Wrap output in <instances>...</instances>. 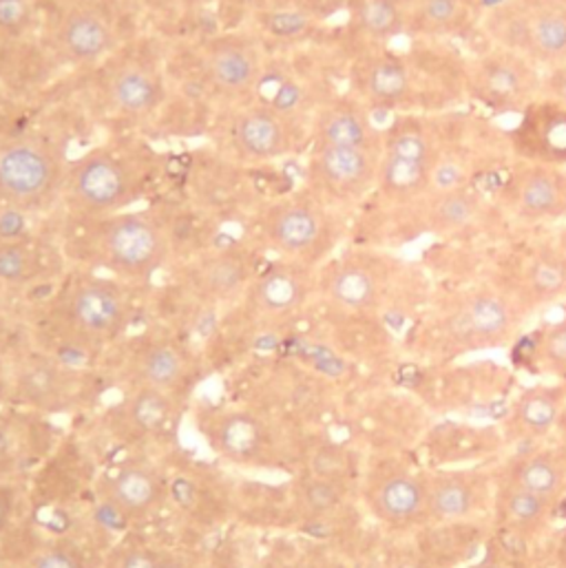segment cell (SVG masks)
I'll use <instances>...</instances> for the list:
<instances>
[{"instance_id":"obj_1","label":"cell","mask_w":566,"mask_h":568,"mask_svg":"<svg viewBox=\"0 0 566 568\" xmlns=\"http://www.w3.org/2000/svg\"><path fill=\"white\" fill-rule=\"evenodd\" d=\"M131 314L124 285L109 277L80 275L55 294L49 307V325L67 347L93 354L129 329Z\"/></svg>"},{"instance_id":"obj_2","label":"cell","mask_w":566,"mask_h":568,"mask_svg":"<svg viewBox=\"0 0 566 568\" xmlns=\"http://www.w3.org/2000/svg\"><path fill=\"white\" fill-rule=\"evenodd\" d=\"M89 222V257L118 280L146 282L169 262V233L151 213L122 211Z\"/></svg>"},{"instance_id":"obj_3","label":"cell","mask_w":566,"mask_h":568,"mask_svg":"<svg viewBox=\"0 0 566 568\" xmlns=\"http://www.w3.org/2000/svg\"><path fill=\"white\" fill-rule=\"evenodd\" d=\"M69 166L47 138L18 135L0 140V204L24 213L51 206L64 191Z\"/></svg>"},{"instance_id":"obj_4","label":"cell","mask_w":566,"mask_h":568,"mask_svg":"<svg viewBox=\"0 0 566 568\" xmlns=\"http://www.w3.org/2000/svg\"><path fill=\"white\" fill-rule=\"evenodd\" d=\"M69 204L87 220L127 211L140 200L142 182L135 166L107 149H93L67 171Z\"/></svg>"},{"instance_id":"obj_5","label":"cell","mask_w":566,"mask_h":568,"mask_svg":"<svg viewBox=\"0 0 566 568\" xmlns=\"http://www.w3.org/2000/svg\"><path fill=\"white\" fill-rule=\"evenodd\" d=\"M11 392L33 414H62L89 403L95 381L80 367L53 358H29L16 367Z\"/></svg>"},{"instance_id":"obj_6","label":"cell","mask_w":566,"mask_h":568,"mask_svg":"<svg viewBox=\"0 0 566 568\" xmlns=\"http://www.w3.org/2000/svg\"><path fill=\"white\" fill-rule=\"evenodd\" d=\"M262 235L282 257L310 264L330 248L332 222L314 200L283 197L264 211Z\"/></svg>"},{"instance_id":"obj_7","label":"cell","mask_w":566,"mask_h":568,"mask_svg":"<svg viewBox=\"0 0 566 568\" xmlns=\"http://www.w3.org/2000/svg\"><path fill=\"white\" fill-rule=\"evenodd\" d=\"M378 153L345 146H314L307 173L316 189L334 200H356L378 178Z\"/></svg>"},{"instance_id":"obj_8","label":"cell","mask_w":566,"mask_h":568,"mask_svg":"<svg viewBox=\"0 0 566 568\" xmlns=\"http://www.w3.org/2000/svg\"><path fill=\"white\" fill-rule=\"evenodd\" d=\"M231 144L242 160L266 164L285 158L294 149L290 118L273 104H255L235 115Z\"/></svg>"},{"instance_id":"obj_9","label":"cell","mask_w":566,"mask_h":568,"mask_svg":"<svg viewBox=\"0 0 566 568\" xmlns=\"http://www.w3.org/2000/svg\"><path fill=\"white\" fill-rule=\"evenodd\" d=\"M104 498L124 520L142 523L153 518L166 500V483L149 463H129L107 478Z\"/></svg>"},{"instance_id":"obj_10","label":"cell","mask_w":566,"mask_h":568,"mask_svg":"<svg viewBox=\"0 0 566 568\" xmlns=\"http://www.w3.org/2000/svg\"><path fill=\"white\" fill-rule=\"evenodd\" d=\"M257 49L237 36L213 40L204 51V71L211 84L226 95H246L262 78Z\"/></svg>"},{"instance_id":"obj_11","label":"cell","mask_w":566,"mask_h":568,"mask_svg":"<svg viewBox=\"0 0 566 568\" xmlns=\"http://www.w3.org/2000/svg\"><path fill=\"white\" fill-rule=\"evenodd\" d=\"M51 443V427L38 414L0 412V478L29 469Z\"/></svg>"},{"instance_id":"obj_12","label":"cell","mask_w":566,"mask_h":568,"mask_svg":"<svg viewBox=\"0 0 566 568\" xmlns=\"http://www.w3.org/2000/svg\"><path fill=\"white\" fill-rule=\"evenodd\" d=\"M131 374L138 387H151L175 396L186 387L191 361L186 352L166 338H149L131 356Z\"/></svg>"},{"instance_id":"obj_13","label":"cell","mask_w":566,"mask_h":568,"mask_svg":"<svg viewBox=\"0 0 566 568\" xmlns=\"http://www.w3.org/2000/svg\"><path fill=\"white\" fill-rule=\"evenodd\" d=\"M310 294L305 264L283 262L253 277L246 287L249 305L264 316H285L299 310Z\"/></svg>"},{"instance_id":"obj_14","label":"cell","mask_w":566,"mask_h":568,"mask_svg":"<svg viewBox=\"0 0 566 568\" xmlns=\"http://www.w3.org/2000/svg\"><path fill=\"white\" fill-rule=\"evenodd\" d=\"M113 29L93 7L67 11L55 27V47L71 62H98L113 49Z\"/></svg>"},{"instance_id":"obj_15","label":"cell","mask_w":566,"mask_h":568,"mask_svg":"<svg viewBox=\"0 0 566 568\" xmlns=\"http://www.w3.org/2000/svg\"><path fill=\"white\" fill-rule=\"evenodd\" d=\"M107 98L118 113L144 118L162 104L164 87L153 69L138 62H122L107 78Z\"/></svg>"},{"instance_id":"obj_16","label":"cell","mask_w":566,"mask_h":568,"mask_svg":"<svg viewBox=\"0 0 566 568\" xmlns=\"http://www.w3.org/2000/svg\"><path fill=\"white\" fill-rule=\"evenodd\" d=\"M512 325L509 305L496 294H476L447 323L454 338L463 343H498Z\"/></svg>"},{"instance_id":"obj_17","label":"cell","mask_w":566,"mask_h":568,"mask_svg":"<svg viewBox=\"0 0 566 568\" xmlns=\"http://www.w3.org/2000/svg\"><path fill=\"white\" fill-rule=\"evenodd\" d=\"M534 89V71L514 53L487 58L478 69V91L496 106H514Z\"/></svg>"},{"instance_id":"obj_18","label":"cell","mask_w":566,"mask_h":568,"mask_svg":"<svg viewBox=\"0 0 566 568\" xmlns=\"http://www.w3.org/2000/svg\"><path fill=\"white\" fill-rule=\"evenodd\" d=\"M316 144L321 146H345L378 153V133L370 122L367 113L354 104L338 102L327 106L314 126Z\"/></svg>"},{"instance_id":"obj_19","label":"cell","mask_w":566,"mask_h":568,"mask_svg":"<svg viewBox=\"0 0 566 568\" xmlns=\"http://www.w3.org/2000/svg\"><path fill=\"white\" fill-rule=\"evenodd\" d=\"M376 516L390 525H412L427 511V487L407 474H390L372 494Z\"/></svg>"},{"instance_id":"obj_20","label":"cell","mask_w":566,"mask_h":568,"mask_svg":"<svg viewBox=\"0 0 566 568\" xmlns=\"http://www.w3.org/2000/svg\"><path fill=\"white\" fill-rule=\"evenodd\" d=\"M251 282L253 268L242 251L215 253L202 260L195 268V284L215 301H226L237 296L240 292H246Z\"/></svg>"},{"instance_id":"obj_21","label":"cell","mask_w":566,"mask_h":568,"mask_svg":"<svg viewBox=\"0 0 566 568\" xmlns=\"http://www.w3.org/2000/svg\"><path fill=\"white\" fill-rule=\"evenodd\" d=\"M218 452L237 463H262L269 452V432L251 414H229L215 432Z\"/></svg>"},{"instance_id":"obj_22","label":"cell","mask_w":566,"mask_h":568,"mask_svg":"<svg viewBox=\"0 0 566 568\" xmlns=\"http://www.w3.org/2000/svg\"><path fill=\"white\" fill-rule=\"evenodd\" d=\"M527 53L547 64H566V9L543 7L529 13Z\"/></svg>"},{"instance_id":"obj_23","label":"cell","mask_w":566,"mask_h":568,"mask_svg":"<svg viewBox=\"0 0 566 568\" xmlns=\"http://www.w3.org/2000/svg\"><path fill=\"white\" fill-rule=\"evenodd\" d=\"M565 202V180L547 169L529 171L518 184V206L529 217L558 215Z\"/></svg>"},{"instance_id":"obj_24","label":"cell","mask_w":566,"mask_h":568,"mask_svg":"<svg viewBox=\"0 0 566 568\" xmlns=\"http://www.w3.org/2000/svg\"><path fill=\"white\" fill-rule=\"evenodd\" d=\"M327 294L334 303L347 310L372 307L378 298L376 277L361 264H338L327 277Z\"/></svg>"},{"instance_id":"obj_25","label":"cell","mask_w":566,"mask_h":568,"mask_svg":"<svg viewBox=\"0 0 566 568\" xmlns=\"http://www.w3.org/2000/svg\"><path fill=\"white\" fill-rule=\"evenodd\" d=\"M363 91L376 104H398L407 98L410 73L396 58H376L363 71Z\"/></svg>"},{"instance_id":"obj_26","label":"cell","mask_w":566,"mask_h":568,"mask_svg":"<svg viewBox=\"0 0 566 568\" xmlns=\"http://www.w3.org/2000/svg\"><path fill=\"white\" fill-rule=\"evenodd\" d=\"M432 164L383 153L378 160L376 182L390 195H412L432 182Z\"/></svg>"},{"instance_id":"obj_27","label":"cell","mask_w":566,"mask_h":568,"mask_svg":"<svg viewBox=\"0 0 566 568\" xmlns=\"http://www.w3.org/2000/svg\"><path fill=\"white\" fill-rule=\"evenodd\" d=\"M474 507H476L474 487L458 476L438 478L427 489V514L436 520L465 518L472 514Z\"/></svg>"},{"instance_id":"obj_28","label":"cell","mask_w":566,"mask_h":568,"mask_svg":"<svg viewBox=\"0 0 566 568\" xmlns=\"http://www.w3.org/2000/svg\"><path fill=\"white\" fill-rule=\"evenodd\" d=\"M42 275V257L38 248L24 240L0 244V284L27 285Z\"/></svg>"},{"instance_id":"obj_29","label":"cell","mask_w":566,"mask_h":568,"mask_svg":"<svg viewBox=\"0 0 566 568\" xmlns=\"http://www.w3.org/2000/svg\"><path fill=\"white\" fill-rule=\"evenodd\" d=\"M171 409V394L151 387H138L133 398L127 403L124 414H129L127 420L138 429V434H155L169 423Z\"/></svg>"},{"instance_id":"obj_30","label":"cell","mask_w":566,"mask_h":568,"mask_svg":"<svg viewBox=\"0 0 566 568\" xmlns=\"http://www.w3.org/2000/svg\"><path fill=\"white\" fill-rule=\"evenodd\" d=\"M516 487L527 489L545 500H554L565 487L563 467L549 456H534L516 467Z\"/></svg>"},{"instance_id":"obj_31","label":"cell","mask_w":566,"mask_h":568,"mask_svg":"<svg viewBox=\"0 0 566 568\" xmlns=\"http://www.w3.org/2000/svg\"><path fill=\"white\" fill-rule=\"evenodd\" d=\"M356 27L372 38H394L405 27L403 7L390 0H356L354 4Z\"/></svg>"},{"instance_id":"obj_32","label":"cell","mask_w":566,"mask_h":568,"mask_svg":"<svg viewBox=\"0 0 566 568\" xmlns=\"http://www.w3.org/2000/svg\"><path fill=\"white\" fill-rule=\"evenodd\" d=\"M558 400L545 389L527 392L518 403V418L532 434H547L558 423Z\"/></svg>"},{"instance_id":"obj_33","label":"cell","mask_w":566,"mask_h":568,"mask_svg":"<svg viewBox=\"0 0 566 568\" xmlns=\"http://www.w3.org/2000/svg\"><path fill=\"white\" fill-rule=\"evenodd\" d=\"M503 505H505V514L514 523V527L532 529V527L540 525L543 518L547 516L549 500L512 485L503 498Z\"/></svg>"},{"instance_id":"obj_34","label":"cell","mask_w":566,"mask_h":568,"mask_svg":"<svg viewBox=\"0 0 566 568\" xmlns=\"http://www.w3.org/2000/svg\"><path fill=\"white\" fill-rule=\"evenodd\" d=\"M20 568H89V560L75 542L60 538L42 545Z\"/></svg>"},{"instance_id":"obj_35","label":"cell","mask_w":566,"mask_h":568,"mask_svg":"<svg viewBox=\"0 0 566 568\" xmlns=\"http://www.w3.org/2000/svg\"><path fill=\"white\" fill-rule=\"evenodd\" d=\"M474 213H476L474 197L467 191L456 189V191L443 193V197L436 202L434 222L441 229H461L472 222Z\"/></svg>"},{"instance_id":"obj_36","label":"cell","mask_w":566,"mask_h":568,"mask_svg":"<svg viewBox=\"0 0 566 568\" xmlns=\"http://www.w3.org/2000/svg\"><path fill=\"white\" fill-rule=\"evenodd\" d=\"M385 153L392 155H401L407 160H416V162H425L432 164V144L425 138V133L416 131V129H396L385 144Z\"/></svg>"},{"instance_id":"obj_37","label":"cell","mask_w":566,"mask_h":568,"mask_svg":"<svg viewBox=\"0 0 566 568\" xmlns=\"http://www.w3.org/2000/svg\"><path fill=\"white\" fill-rule=\"evenodd\" d=\"M341 498H343V491H341L338 483L327 476L314 478V480L305 483L301 489V500L305 503V507L312 514H319V516L336 509L341 505Z\"/></svg>"},{"instance_id":"obj_38","label":"cell","mask_w":566,"mask_h":568,"mask_svg":"<svg viewBox=\"0 0 566 568\" xmlns=\"http://www.w3.org/2000/svg\"><path fill=\"white\" fill-rule=\"evenodd\" d=\"M416 4L418 24L427 31L449 29L461 13V0H418Z\"/></svg>"},{"instance_id":"obj_39","label":"cell","mask_w":566,"mask_h":568,"mask_svg":"<svg viewBox=\"0 0 566 568\" xmlns=\"http://www.w3.org/2000/svg\"><path fill=\"white\" fill-rule=\"evenodd\" d=\"M33 20V0H0V36L20 38Z\"/></svg>"},{"instance_id":"obj_40","label":"cell","mask_w":566,"mask_h":568,"mask_svg":"<svg viewBox=\"0 0 566 568\" xmlns=\"http://www.w3.org/2000/svg\"><path fill=\"white\" fill-rule=\"evenodd\" d=\"M532 285L543 296H556L565 290L566 266L556 257H540L532 266Z\"/></svg>"},{"instance_id":"obj_41","label":"cell","mask_w":566,"mask_h":568,"mask_svg":"<svg viewBox=\"0 0 566 568\" xmlns=\"http://www.w3.org/2000/svg\"><path fill=\"white\" fill-rule=\"evenodd\" d=\"M164 554L149 545H122L115 549L107 562V568H158Z\"/></svg>"},{"instance_id":"obj_42","label":"cell","mask_w":566,"mask_h":568,"mask_svg":"<svg viewBox=\"0 0 566 568\" xmlns=\"http://www.w3.org/2000/svg\"><path fill=\"white\" fill-rule=\"evenodd\" d=\"M543 151L554 158H566V113H554L540 129Z\"/></svg>"},{"instance_id":"obj_43","label":"cell","mask_w":566,"mask_h":568,"mask_svg":"<svg viewBox=\"0 0 566 568\" xmlns=\"http://www.w3.org/2000/svg\"><path fill=\"white\" fill-rule=\"evenodd\" d=\"M27 215L24 211L0 204V244L27 237Z\"/></svg>"},{"instance_id":"obj_44","label":"cell","mask_w":566,"mask_h":568,"mask_svg":"<svg viewBox=\"0 0 566 568\" xmlns=\"http://www.w3.org/2000/svg\"><path fill=\"white\" fill-rule=\"evenodd\" d=\"M463 182H465V171L454 160H445V162H441L432 169V182L429 184H434L443 193L461 189Z\"/></svg>"},{"instance_id":"obj_45","label":"cell","mask_w":566,"mask_h":568,"mask_svg":"<svg viewBox=\"0 0 566 568\" xmlns=\"http://www.w3.org/2000/svg\"><path fill=\"white\" fill-rule=\"evenodd\" d=\"M18 511V489L0 480V538L9 531Z\"/></svg>"},{"instance_id":"obj_46","label":"cell","mask_w":566,"mask_h":568,"mask_svg":"<svg viewBox=\"0 0 566 568\" xmlns=\"http://www.w3.org/2000/svg\"><path fill=\"white\" fill-rule=\"evenodd\" d=\"M303 27H305V20L301 18V13H290V11L273 13L271 22H269L271 33H277V36H294Z\"/></svg>"},{"instance_id":"obj_47","label":"cell","mask_w":566,"mask_h":568,"mask_svg":"<svg viewBox=\"0 0 566 568\" xmlns=\"http://www.w3.org/2000/svg\"><path fill=\"white\" fill-rule=\"evenodd\" d=\"M545 354L552 363L556 365H566V323L556 327L545 343Z\"/></svg>"},{"instance_id":"obj_48","label":"cell","mask_w":566,"mask_h":568,"mask_svg":"<svg viewBox=\"0 0 566 568\" xmlns=\"http://www.w3.org/2000/svg\"><path fill=\"white\" fill-rule=\"evenodd\" d=\"M552 89H554V93L560 98V102H565L566 104V64L558 67V71L554 73V78H552Z\"/></svg>"},{"instance_id":"obj_49","label":"cell","mask_w":566,"mask_h":568,"mask_svg":"<svg viewBox=\"0 0 566 568\" xmlns=\"http://www.w3.org/2000/svg\"><path fill=\"white\" fill-rule=\"evenodd\" d=\"M158 568H191L189 567V562L184 560V558H180V556H169V554H164V558H162V562H160V567Z\"/></svg>"},{"instance_id":"obj_50","label":"cell","mask_w":566,"mask_h":568,"mask_svg":"<svg viewBox=\"0 0 566 568\" xmlns=\"http://www.w3.org/2000/svg\"><path fill=\"white\" fill-rule=\"evenodd\" d=\"M476 568H518L514 560H507V558H487L483 565H478Z\"/></svg>"},{"instance_id":"obj_51","label":"cell","mask_w":566,"mask_h":568,"mask_svg":"<svg viewBox=\"0 0 566 568\" xmlns=\"http://www.w3.org/2000/svg\"><path fill=\"white\" fill-rule=\"evenodd\" d=\"M390 2H394V4H398V7H410V4H416L418 0H390Z\"/></svg>"},{"instance_id":"obj_52","label":"cell","mask_w":566,"mask_h":568,"mask_svg":"<svg viewBox=\"0 0 566 568\" xmlns=\"http://www.w3.org/2000/svg\"><path fill=\"white\" fill-rule=\"evenodd\" d=\"M398 568H423L421 565H412V562H405V565H401Z\"/></svg>"}]
</instances>
